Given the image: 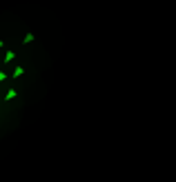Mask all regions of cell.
<instances>
[{
	"label": "cell",
	"instance_id": "obj_4",
	"mask_svg": "<svg viewBox=\"0 0 176 182\" xmlns=\"http://www.w3.org/2000/svg\"><path fill=\"white\" fill-rule=\"evenodd\" d=\"M34 38H36L34 33H27V36H25V40H22V42H25V45H29V42H34Z\"/></svg>",
	"mask_w": 176,
	"mask_h": 182
},
{
	"label": "cell",
	"instance_id": "obj_1",
	"mask_svg": "<svg viewBox=\"0 0 176 182\" xmlns=\"http://www.w3.org/2000/svg\"><path fill=\"white\" fill-rule=\"evenodd\" d=\"M16 95H18V91H16V89H9V91H7V95H5V100L9 102V100H14Z\"/></svg>",
	"mask_w": 176,
	"mask_h": 182
},
{
	"label": "cell",
	"instance_id": "obj_3",
	"mask_svg": "<svg viewBox=\"0 0 176 182\" xmlns=\"http://www.w3.org/2000/svg\"><path fill=\"white\" fill-rule=\"evenodd\" d=\"M22 73H25V69H22V67H18V69H14V78H20Z\"/></svg>",
	"mask_w": 176,
	"mask_h": 182
},
{
	"label": "cell",
	"instance_id": "obj_5",
	"mask_svg": "<svg viewBox=\"0 0 176 182\" xmlns=\"http://www.w3.org/2000/svg\"><path fill=\"white\" fill-rule=\"evenodd\" d=\"M5 80H7V73H5V71H0V82H5Z\"/></svg>",
	"mask_w": 176,
	"mask_h": 182
},
{
	"label": "cell",
	"instance_id": "obj_2",
	"mask_svg": "<svg viewBox=\"0 0 176 182\" xmlns=\"http://www.w3.org/2000/svg\"><path fill=\"white\" fill-rule=\"evenodd\" d=\"M14 58H16V51H7L5 53V62H11Z\"/></svg>",
	"mask_w": 176,
	"mask_h": 182
},
{
	"label": "cell",
	"instance_id": "obj_6",
	"mask_svg": "<svg viewBox=\"0 0 176 182\" xmlns=\"http://www.w3.org/2000/svg\"><path fill=\"white\" fill-rule=\"evenodd\" d=\"M0 47H2V40H0Z\"/></svg>",
	"mask_w": 176,
	"mask_h": 182
}]
</instances>
